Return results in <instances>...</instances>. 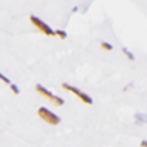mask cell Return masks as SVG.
Masks as SVG:
<instances>
[{
	"instance_id": "obj_9",
	"label": "cell",
	"mask_w": 147,
	"mask_h": 147,
	"mask_svg": "<svg viewBox=\"0 0 147 147\" xmlns=\"http://www.w3.org/2000/svg\"><path fill=\"white\" fill-rule=\"evenodd\" d=\"M0 80H2L3 84H7V86H10V79H7V77H5V75H3L2 72H0Z\"/></svg>"
},
{
	"instance_id": "obj_2",
	"label": "cell",
	"mask_w": 147,
	"mask_h": 147,
	"mask_svg": "<svg viewBox=\"0 0 147 147\" xmlns=\"http://www.w3.org/2000/svg\"><path fill=\"white\" fill-rule=\"evenodd\" d=\"M29 21H31V24H33L36 29H39L43 34H46V36H55V31H53V29H51L46 22H43L39 17H36V16H31V17H29Z\"/></svg>"
},
{
	"instance_id": "obj_11",
	"label": "cell",
	"mask_w": 147,
	"mask_h": 147,
	"mask_svg": "<svg viewBox=\"0 0 147 147\" xmlns=\"http://www.w3.org/2000/svg\"><path fill=\"white\" fill-rule=\"evenodd\" d=\"M140 147H147V140H142L140 142Z\"/></svg>"
},
{
	"instance_id": "obj_10",
	"label": "cell",
	"mask_w": 147,
	"mask_h": 147,
	"mask_svg": "<svg viewBox=\"0 0 147 147\" xmlns=\"http://www.w3.org/2000/svg\"><path fill=\"white\" fill-rule=\"evenodd\" d=\"M10 89H12V92H14V94H19V92H21V91H19V87H17L16 84H12V82H10Z\"/></svg>"
},
{
	"instance_id": "obj_4",
	"label": "cell",
	"mask_w": 147,
	"mask_h": 147,
	"mask_svg": "<svg viewBox=\"0 0 147 147\" xmlns=\"http://www.w3.org/2000/svg\"><path fill=\"white\" fill-rule=\"evenodd\" d=\"M63 89L65 91H70L72 94H75L82 103H87V105H92V98L91 96H87L86 92H82L80 89H77V87H74V86H70V84H63Z\"/></svg>"
},
{
	"instance_id": "obj_7",
	"label": "cell",
	"mask_w": 147,
	"mask_h": 147,
	"mask_svg": "<svg viewBox=\"0 0 147 147\" xmlns=\"http://www.w3.org/2000/svg\"><path fill=\"white\" fill-rule=\"evenodd\" d=\"M55 36H58V38H62V39H65V38H67V33H65L63 29H57V31H55Z\"/></svg>"
},
{
	"instance_id": "obj_1",
	"label": "cell",
	"mask_w": 147,
	"mask_h": 147,
	"mask_svg": "<svg viewBox=\"0 0 147 147\" xmlns=\"http://www.w3.org/2000/svg\"><path fill=\"white\" fill-rule=\"evenodd\" d=\"M36 91L43 96V98H46V99H50L53 105H57V106H63V99L60 98V96H55L50 89H46L45 86H41V84H36Z\"/></svg>"
},
{
	"instance_id": "obj_6",
	"label": "cell",
	"mask_w": 147,
	"mask_h": 147,
	"mask_svg": "<svg viewBox=\"0 0 147 147\" xmlns=\"http://www.w3.org/2000/svg\"><path fill=\"white\" fill-rule=\"evenodd\" d=\"M121 51H123V55H125V57H127L128 60H132V62L135 60V57H134V53H132V51H128L127 48H121Z\"/></svg>"
},
{
	"instance_id": "obj_5",
	"label": "cell",
	"mask_w": 147,
	"mask_h": 147,
	"mask_svg": "<svg viewBox=\"0 0 147 147\" xmlns=\"http://www.w3.org/2000/svg\"><path fill=\"white\" fill-rule=\"evenodd\" d=\"M135 123H137V125L147 123V115L146 113H135Z\"/></svg>"
},
{
	"instance_id": "obj_8",
	"label": "cell",
	"mask_w": 147,
	"mask_h": 147,
	"mask_svg": "<svg viewBox=\"0 0 147 147\" xmlns=\"http://www.w3.org/2000/svg\"><path fill=\"white\" fill-rule=\"evenodd\" d=\"M101 48H103V50H108V51L113 50V46H111L110 43H105V41H101Z\"/></svg>"
},
{
	"instance_id": "obj_3",
	"label": "cell",
	"mask_w": 147,
	"mask_h": 147,
	"mask_svg": "<svg viewBox=\"0 0 147 147\" xmlns=\"http://www.w3.org/2000/svg\"><path fill=\"white\" fill-rule=\"evenodd\" d=\"M38 115H39L41 120H45V121L50 123V125H58V123H60V116L55 115L53 111H50L48 108H39V110H38Z\"/></svg>"
}]
</instances>
